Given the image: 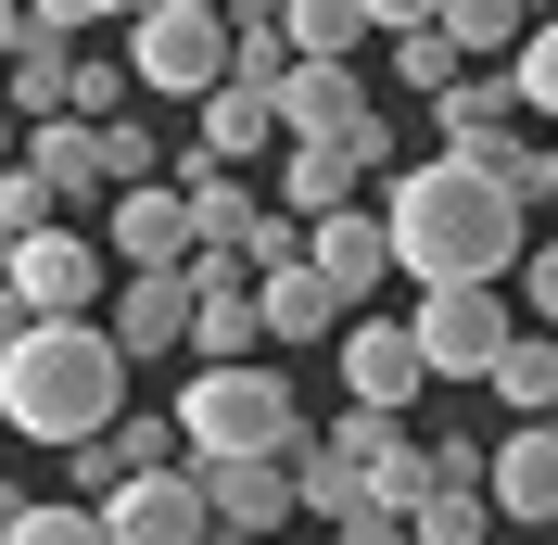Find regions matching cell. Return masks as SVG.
Wrapping results in <instances>:
<instances>
[{
    "mask_svg": "<svg viewBox=\"0 0 558 545\" xmlns=\"http://www.w3.org/2000/svg\"><path fill=\"white\" fill-rule=\"evenodd\" d=\"M254 317H267V342H279V355H292V342H343V305H330V279H317V267L254 279Z\"/></svg>",
    "mask_w": 558,
    "mask_h": 545,
    "instance_id": "cell-17",
    "label": "cell"
},
{
    "mask_svg": "<svg viewBox=\"0 0 558 545\" xmlns=\"http://www.w3.org/2000/svg\"><path fill=\"white\" fill-rule=\"evenodd\" d=\"M546 432H558V419H546Z\"/></svg>",
    "mask_w": 558,
    "mask_h": 545,
    "instance_id": "cell-33",
    "label": "cell"
},
{
    "mask_svg": "<svg viewBox=\"0 0 558 545\" xmlns=\"http://www.w3.org/2000/svg\"><path fill=\"white\" fill-rule=\"evenodd\" d=\"M432 26H445V51H457V64H470V76H483L495 51H521V13H508V0H445Z\"/></svg>",
    "mask_w": 558,
    "mask_h": 545,
    "instance_id": "cell-21",
    "label": "cell"
},
{
    "mask_svg": "<svg viewBox=\"0 0 558 545\" xmlns=\"http://www.w3.org/2000/svg\"><path fill=\"white\" fill-rule=\"evenodd\" d=\"M381 26L368 0H292L279 13V38H292V64H355V38Z\"/></svg>",
    "mask_w": 558,
    "mask_h": 545,
    "instance_id": "cell-19",
    "label": "cell"
},
{
    "mask_svg": "<svg viewBox=\"0 0 558 545\" xmlns=\"http://www.w3.org/2000/svg\"><path fill=\"white\" fill-rule=\"evenodd\" d=\"M191 153H204V166H229V178H242V166H267V153H279V102L229 76V89L204 102V140H191Z\"/></svg>",
    "mask_w": 558,
    "mask_h": 545,
    "instance_id": "cell-16",
    "label": "cell"
},
{
    "mask_svg": "<svg viewBox=\"0 0 558 545\" xmlns=\"http://www.w3.org/2000/svg\"><path fill=\"white\" fill-rule=\"evenodd\" d=\"M305 444L317 432H305V407H292V380H279L267 355L178 380V457H191V470H216V457H279V470H292Z\"/></svg>",
    "mask_w": 558,
    "mask_h": 545,
    "instance_id": "cell-3",
    "label": "cell"
},
{
    "mask_svg": "<svg viewBox=\"0 0 558 545\" xmlns=\"http://www.w3.org/2000/svg\"><path fill=\"white\" fill-rule=\"evenodd\" d=\"M102 254H114V279H178L191 254H204V241H191V204H178V178H153V191H114Z\"/></svg>",
    "mask_w": 558,
    "mask_h": 545,
    "instance_id": "cell-7",
    "label": "cell"
},
{
    "mask_svg": "<svg viewBox=\"0 0 558 545\" xmlns=\"http://www.w3.org/2000/svg\"><path fill=\"white\" fill-rule=\"evenodd\" d=\"M102 533L114 545H216V520H204V482L191 470H153V482H128L102 508Z\"/></svg>",
    "mask_w": 558,
    "mask_h": 545,
    "instance_id": "cell-11",
    "label": "cell"
},
{
    "mask_svg": "<svg viewBox=\"0 0 558 545\" xmlns=\"http://www.w3.org/2000/svg\"><path fill=\"white\" fill-rule=\"evenodd\" d=\"M0 166H26V128H13V114H0Z\"/></svg>",
    "mask_w": 558,
    "mask_h": 545,
    "instance_id": "cell-30",
    "label": "cell"
},
{
    "mask_svg": "<svg viewBox=\"0 0 558 545\" xmlns=\"http://www.w3.org/2000/svg\"><path fill=\"white\" fill-rule=\"evenodd\" d=\"M521 292H533V330L558 342V241H546V254H521Z\"/></svg>",
    "mask_w": 558,
    "mask_h": 545,
    "instance_id": "cell-27",
    "label": "cell"
},
{
    "mask_svg": "<svg viewBox=\"0 0 558 545\" xmlns=\"http://www.w3.org/2000/svg\"><path fill=\"white\" fill-rule=\"evenodd\" d=\"M305 267L330 279V305H381V279H393V229H381V204H355V216H330V229H305Z\"/></svg>",
    "mask_w": 558,
    "mask_h": 545,
    "instance_id": "cell-10",
    "label": "cell"
},
{
    "mask_svg": "<svg viewBox=\"0 0 558 545\" xmlns=\"http://www.w3.org/2000/svg\"><path fill=\"white\" fill-rule=\"evenodd\" d=\"M432 128H445V153H470V166H508V153H521V89H508V76H457L445 102H432Z\"/></svg>",
    "mask_w": 558,
    "mask_h": 545,
    "instance_id": "cell-15",
    "label": "cell"
},
{
    "mask_svg": "<svg viewBox=\"0 0 558 545\" xmlns=\"http://www.w3.org/2000/svg\"><path fill=\"white\" fill-rule=\"evenodd\" d=\"M0 279H13V241H0Z\"/></svg>",
    "mask_w": 558,
    "mask_h": 545,
    "instance_id": "cell-32",
    "label": "cell"
},
{
    "mask_svg": "<svg viewBox=\"0 0 558 545\" xmlns=\"http://www.w3.org/2000/svg\"><path fill=\"white\" fill-rule=\"evenodd\" d=\"M191 482H204L216 545H279V520H292V470H279V457H216V470H191Z\"/></svg>",
    "mask_w": 558,
    "mask_h": 545,
    "instance_id": "cell-9",
    "label": "cell"
},
{
    "mask_svg": "<svg viewBox=\"0 0 558 545\" xmlns=\"http://www.w3.org/2000/svg\"><path fill=\"white\" fill-rule=\"evenodd\" d=\"M521 191L508 166H470V153H432L381 191V229H393V279L418 292H495V279H521Z\"/></svg>",
    "mask_w": 558,
    "mask_h": 545,
    "instance_id": "cell-1",
    "label": "cell"
},
{
    "mask_svg": "<svg viewBox=\"0 0 558 545\" xmlns=\"http://www.w3.org/2000/svg\"><path fill=\"white\" fill-rule=\"evenodd\" d=\"M368 114H381V102H368L355 64H292V76H279V140H355Z\"/></svg>",
    "mask_w": 558,
    "mask_h": 545,
    "instance_id": "cell-13",
    "label": "cell"
},
{
    "mask_svg": "<svg viewBox=\"0 0 558 545\" xmlns=\"http://www.w3.org/2000/svg\"><path fill=\"white\" fill-rule=\"evenodd\" d=\"M393 76H407L418 102H445V89H457V76H470V64H457V51H445V26L418 13V26H393Z\"/></svg>",
    "mask_w": 558,
    "mask_h": 545,
    "instance_id": "cell-24",
    "label": "cell"
},
{
    "mask_svg": "<svg viewBox=\"0 0 558 545\" xmlns=\"http://www.w3.org/2000/svg\"><path fill=\"white\" fill-rule=\"evenodd\" d=\"M418 393H432V368H418V330H407V317H343V407L407 419Z\"/></svg>",
    "mask_w": 558,
    "mask_h": 545,
    "instance_id": "cell-8",
    "label": "cell"
},
{
    "mask_svg": "<svg viewBox=\"0 0 558 545\" xmlns=\"http://www.w3.org/2000/svg\"><path fill=\"white\" fill-rule=\"evenodd\" d=\"M229 76L279 102V76H292V38H279V0H242V13H229Z\"/></svg>",
    "mask_w": 558,
    "mask_h": 545,
    "instance_id": "cell-20",
    "label": "cell"
},
{
    "mask_svg": "<svg viewBox=\"0 0 558 545\" xmlns=\"http://www.w3.org/2000/svg\"><path fill=\"white\" fill-rule=\"evenodd\" d=\"M508 89H521V114H546L558 128V13H533L521 51H508Z\"/></svg>",
    "mask_w": 558,
    "mask_h": 545,
    "instance_id": "cell-23",
    "label": "cell"
},
{
    "mask_svg": "<svg viewBox=\"0 0 558 545\" xmlns=\"http://www.w3.org/2000/svg\"><path fill=\"white\" fill-rule=\"evenodd\" d=\"M0 545H114V533H102V508H64V495H38V508L13 520Z\"/></svg>",
    "mask_w": 558,
    "mask_h": 545,
    "instance_id": "cell-25",
    "label": "cell"
},
{
    "mask_svg": "<svg viewBox=\"0 0 558 545\" xmlns=\"http://www.w3.org/2000/svg\"><path fill=\"white\" fill-rule=\"evenodd\" d=\"M13 38H26V26H13V13H0V64H13Z\"/></svg>",
    "mask_w": 558,
    "mask_h": 545,
    "instance_id": "cell-31",
    "label": "cell"
},
{
    "mask_svg": "<svg viewBox=\"0 0 558 545\" xmlns=\"http://www.w3.org/2000/svg\"><path fill=\"white\" fill-rule=\"evenodd\" d=\"M38 229H64V204H51L26 166H0V241H38Z\"/></svg>",
    "mask_w": 558,
    "mask_h": 545,
    "instance_id": "cell-26",
    "label": "cell"
},
{
    "mask_svg": "<svg viewBox=\"0 0 558 545\" xmlns=\"http://www.w3.org/2000/svg\"><path fill=\"white\" fill-rule=\"evenodd\" d=\"M128 355H114V330L89 317V330H26L13 355H0V432L51 444V457H76V444H102L114 419H128Z\"/></svg>",
    "mask_w": 558,
    "mask_h": 545,
    "instance_id": "cell-2",
    "label": "cell"
},
{
    "mask_svg": "<svg viewBox=\"0 0 558 545\" xmlns=\"http://www.w3.org/2000/svg\"><path fill=\"white\" fill-rule=\"evenodd\" d=\"M418 368L432 380H495V355L521 342V317H508V292H418Z\"/></svg>",
    "mask_w": 558,
    "mask_h": 545,
    "instance_id": "cell-6",
    "label": "cell"
},
{
    "mask_svg": "<svg viewBox=\"0 0 558 545\" xmlns=\"http://www.w3.org/2000/svg\"><path fill=\"white\" fill-rule=\"evenodd\" d=\"M483 495H495V520H521V533H558V432H546V419L495 444Z\"/></svg>",
    "mask_w": 558,
    "mask_h": 545,
    "instance_id": "cell-14",
    "label": "cell"
},
{
    "mask_svg": "<svg viewBox=\"0 0 558 545\" xmlns=\"http://www.w3.org/2000/svg\"><path fill=\"white\" fill-rule=\"evenodd\" d=\"M13 292H26L38 330H89L114 305V254L89 229H38V241H13Z\"/></svg>",
    "mask_w": 558,
    "mask_h": 545,
    "instance_id": "cell-5",
    "label": "cell"
},
{
    "mask_svg": "<svg viewBox=\"0 0 558 545\" xmlns=\"http://www.w3.org/2000/svg\"><path fill=\"white\" fill-rule=\"evenodd\" d=\"M330 545H418V533H407V520H393V508H368V495H355V520H343V533H330Z\"/></svg>",
    "mask_w": 558,
    "mask_h": 545,
    "instance_id": "cell-28",
    "label": "cell"
},
{
    "mask_svg": "<svg viewBox=\"0 0 558 545\" xmlns=\"http://www.w3.org/2000/svg\"><path fill=\"white\" fill-rule=\"evenodd\" d=\"M483 520H495V495H470V482H432V495L407 508V533H418V545H483Z\"/></svg>",
    "mask_w": 558,
    "mask_h": 545,
    "instance_id": "cell-22",
    "label": "cell"
},
{
    "mask_svg": "<svg viewBox=\"0 0 558 545\" xmlns=\"http://www.w3.org/2000/svg\"><path fill=\"white\" fill-rule=\"evenodd\" d=\"M38 317H26V292H13V279H0V355H13V342H26Z\"/></svg>",
    "mask_w": 558,
    "mask_h": 545,
    "instance_id": "cell-29",
    "label": "cell"
},
{
    "mask_svg": "<svg viewBox=\"0 0 558 545\" xmlns=\"http://www.w3.org/2000/svg\"><path fill=\"white\" fill-rule=\"evenodd\" d=\"M102 330H114V355H128V368L178 355V342H191V267H178V279H114Z\"/></svg>",
    "mask_w": 558,
    "mask_h": 545,
    "instance_id": "cell-12",
    "label": "cell"
},
{
    "mask_svg": "<svg viewBox=\"0 0 558 545\" xmlns=\"http://www.w3.org/2000/svg\"><path fill=\"white\" fill-rule=\"evenodd\" d=\"M483 393L521 419V432H533V419H558V342H546V330H521L508 355H495V380H483Z\"/></svg>",
    "mask_w": 558,
    "mask_h": 545,
    "instance_id": "cell-18",
    "label": "cell"
},
{
    "mask_svg": "<svg viewBox=\"0 0 558 545\" xmlns=\"http://www.w3.org/2000/svg\"><path fill=\"white\" fill-rule=\"evenodd\" d=\"M128 89L204 114L216 89H229V13H216V0H153V13H128Z\"/></svg>",
    "mask_w": 558,
    "mask_h": 545,
    "instance_id": "cell-4",
    "label": "cell"
}]
</instances>
